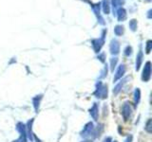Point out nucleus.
I'll list each match as a JSON object with an SVG mask.
<instances>
[{"label":"nucleus","instance_id":"15","mask_svg":"<svg viewBox=\"0 0 152 142\" xmlns=\"http://www.w3.org/2000/svg\"><path fill=\"white\" fill-rule=\"evenodd\" d=\"M114 142H117V141H114Z\"/></svg>","mask_w":152,"mask_h":142},{"label":"nucleus","instance_id":"6","mask_svg":"<svg viewBox=\"0 0 152 142\" xmlns=\"http://www.w3.org/2000/svg\"><path fill=\"white\" fill-rule=\"evenodd\" d=\"M89 114H90L91 118L95 121L98 120V118H99V108H98L97 103H94V104H93V106L89 109Z\"/></svg>","mask_w":152,"mask_h":142},{"label":"nucleus","instance_id":"10","mask_svg":"<svg viewBox=\"0 0 152 142\" xmlns=\"http://www.w3.org/2000/svg\"><path fill=\"white\" fill-rule=\"evenodd\" d=\"M124 73H125V67H124V65H121V67L118 69V71H117L115 77H114V82H116V81H118L120 78H122V76L124 75Z\"/></svg>","mask_w":152,"mask_h":142},{"label":"nucleus","instance_id":"5","mask_svg":"<svg viewBox=\"0 0 152 142\" xmlns=\"http://www.w3.org/2000/svg\"><path fill=\"white\" fill-rule=\"evenodd\" d=\"M150 63H147V65L145 66V69H144V72H143V76H142V79L144 82H148L150 79Z\"/></svg>","mask_w":152,"mask_h":142},{"label":"nucleus","instance_id":"12","mask_svg":"<svg viewBox=\"0 0 152 142\" xmlns=\"http://www.w3.org/2000/svg\"><path fill=\"white\" fill-rule=\"evenodd\" d=\"M125 142H132V135H128Z\"/></svg>","mask_w":152,"mask_h":142},{"label":"nucleus","instance_id":"2","mask_svg":"<svg viewBox=\"0 0 152 142\" xmlns=\"http://www.w3.org/2000/svg\"><path fill=\"white\" fill-rule=\"evenodd\" d=\"M93 131H94V124L90 121V122H87L86 125L84 126V128L81 131L80 135L82 137L87 138V137H89L90 135H93Z\"/></svg>","mask_w":152,"mask_h":142},{"label":"nucleus","instance_id":"14","mask_svg":"<svg viewBox=\"0 0 152 142\" xmlns=\"http://www.w3.org/2000/svg\"><path fill=\"white\" fill-rule=\"evenodd\" d=\"M83 142H91V141H89V140H87V141H83Z\"/></svg>","mask_w":152,"mask_h":142},{"label":"nucleus","instance_id":"11","mask_svg":"<svg viewBox=\"0 0 152 142\" xmlns=\"http://www.w3.org/2000/svg\"><path fill=\"white\" fill-rule=\"evenodd\" d=\"M145 130L148 134H151V132H152V120H148V121L147 122V125L145 127Z\"/></svg>","mask_w":152,"mask_h":142},{"label":"nucleus","instance_id":"3","mask_svg":"<svg viewBox=\"0 0 152 142\" xmlns=\"http://www.w3.org/2000/svg\"><path fill=\"white\" fill-rule=\"evenodd\" d=\"M132 114V109H131V105L129 102H125L123 104V107H122V116L123 118H124V120L127 121L129 120L130 116Z\"/></svg>","mask_w":152,"mask_h":142},{"label":"nucleus","instance_id":"1","mask_svg":"<svg viewBox=\"0 0 152 142\" xmlns=\"http://www.w3.org/2000/svg\"><path fill=\"white\" fill-rule=\"evenodd\" d=\"M109 95V89H107V85H104L101 82L97 83L96 85V89L94 92V96L97 98H101V100H105L107 98Z\"/></svg>","mask_w":152,"mask_h":142},{"label":"nucleus","instance_id":"8","mask_svg":"<svg viewBox=\"0 0 152 142\" xmlns=\"http://www.w3.org/2000/svg\"><path fill=\"white\" fill-rule=\"evenodd\" d=\"M141 100V90L139 88H136L134 90V104L135 106H137Z\"/></svg>","mask_w":152,"mask_h":142},{"label":"nucleus","instance_id":"4","mask_svg":"<svg viewBox=\"0 0 152 142\" xmlns=\"http://www.w3.org/2000/svg\"><path fill=\"white\" fill-rule=\"evenodd\" d=\"M33 118L28 121L27 125H26V129H27V137L31 141L33 140Z\"/></svg>","mask_w":152,"mask_h":142},{"label":"nucleus","instance_id":"7","mask_svg":"<svg viewBox=\"0 0 152 142\" xmlns=\"http://www.w3.org/2000/svg\"><path fill=\"white\" fill-rule=\"evenodd\" d=\"M42 98H43V95H38V96H35V97L33 98V103L34 110H35V113H38V110H39L40 102H41Z\"/></svg>","mask_w":152,"mask_h":142},{"label":"nucleus","instance_id":"13","mask_svg":"<svg viewBox=\"0 0 152 142\" xmlns=\"http://www.w3.org/2000/svg\"><path fill=\"white\" fill-rule=\"evenodd\" d=\"M104 142H112V138L110 137H107L105 138Z\"/></svg>","mask_w":152,"mask_h":142},{"label":"nucleus","instance_id":"9","mask_svg":"<svg viewBox=\"0 0 152 142\" xmlns=\"http://www.w3.org/2000/svg\"><path fill=\"white\" fill-rule=\"evenodd\" d=\"M127 79H125V80H123L121 83H118L115 87H114V89H113V94L114 95H117V94H119V92L122 90V88H123V86H124V85L125 83H127Z\"/></svg>","mask_w":152,"mask_h":142}]
</instances>
